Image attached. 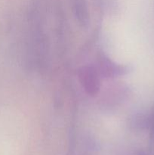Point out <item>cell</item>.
Here are the masks:
<instances>
[{
  "instance_id": "cell-1",
  "label": "cell",
  "mask_w": 154,
  "mask_h": 155,
  "mask_svg": "<svg viewBox=\"0 0 154 155\" xmlns=\"http://www.w3.org/2000/svg\"><path fill=\"white\" fill-rule=\"evenodd\" d=\"M134 36L131 20L113 16L103 24V45L109 57L117 63L125 64L131 61L135 46Z\"/></svg>"
}]
</instances>
